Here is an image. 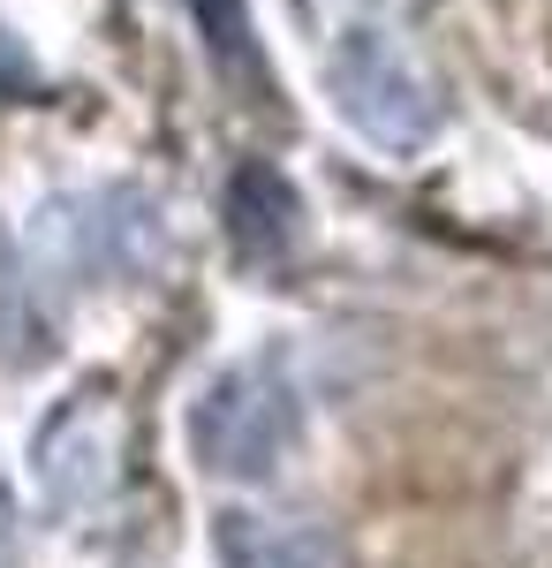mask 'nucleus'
<instances>
[{
  "mask_svg": "<svg viewBox=\"0 0 552 568\" xmlns=\"http://www.w3.org/2000/svg\"><path fill=\"white\" fill-rule=\"evenodd\" d=\"M326 91L340 122L379 152H417L439 130V91L393 16H326Z\"/></svg>",
  "mask_w": 552,
  "mask_h": 568,
  "instance_id": "1",
  "label": "nucleus"
},
{
  "mask_svg": "<svg viewBox=\"0 0 552 568\" xmlns=\"http://www.w3.org/2000/svg\"><path fill=\"white\" fill-rule=\"evenodd\" d=\"M303 439V394L280 356H243L190 402L197 470L219 485H265Z\"/></svg>",
  "mask_w": 552,
  "mask_h": 568,
  "instance_id": "2",
  "label": "nucleus"
},
{
  "mask_svg": "<svg viewBox=\"0 0 552 568\" xmlns=\"http://www.w3.org/2000/svg\"><path fill=\"white\" fill-rule=\"evenodd\" d=\"M122 447H129V417L99 379L61 394L39 417V433H31V485H39L45 516L99 508L114 493V478H122Z\"/></svg>",
  "mask_w": 552,
  "mask_h": 568,
  "instance_id": "3",
  "label": "nucleus"
},
{
  "mask_svg": "<svg viewBox=\"0 0 552 568\" xmlns=\"http://www.w3.org/2000/svg\"><path fill=\"white\" fill-rule=\"evenodd\" d=\"M303 227V197L273 175L265 160H243V175L227 182V235H235V258L251 265H280L288 243Z\"/></svg>",
  "mask_w": 552,
  "mask_h": 568,
  "instance_id": "4",
  "label": "nucleus"
},
{
  "mask_svg": "<svg viewBox=\"0 0 552 568\" xmlns=\"http://www.w3.org/2000/svg\"><path fill=\"white\" fill-rule=\"evenodd\" d=\"M219 568H340V546L310 524L227 516L219 524Z\"/></svg>",
  "mask_w": 552,
  "mask_h": 568,
  "instance_id": "5",
  "label": "nucleus"
},
{
  "mask_svg": "<svg viewBox=\"0 0 552 568\" xmlns=\"http://www.w3.org/2000/svg\"><path fill=\"white\" fill-rule=\"evenodd\" d=\"M190 16H197V31H205V45H213V61L227 77L257 69V39H251V8L243 0H190Z\"/></svg>",
  "mask_w": 552,
  "mask_h": 568,
  "instance_id": "6",
  "label": "nucleus"
},
{
  "mask_svg": "<svg viewBox=\"0 0 552 568\" xmlns=\"http://www.w3.org/2000/svg\"><path fill=\"white\" fill-rule=\"evenodd\" d=\"M0 91H8V99H23V91H39V69L23 61V45L8 39V31H0Z\"/></svg>",
  "mask_w": 552,
  "mask_h": 568,
  "instance_id": "7",
  "label": "nucleus"
},
{
  "mask_svg": "<svg viewBox=\"0 0 552 568\" xmlns=\"http://www.w3.org/2000/svg\"><path fill=\"white\" fill-rule=\"evenodd\" d=\"M16 561V500H8V485H0V568Z\"/></svg>",
  "mask_w": 552,
  "mask_h": 568,
  "instance_id": "8",
  "label": "nucleus"
}]
</instances>
